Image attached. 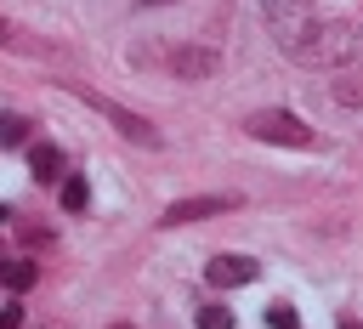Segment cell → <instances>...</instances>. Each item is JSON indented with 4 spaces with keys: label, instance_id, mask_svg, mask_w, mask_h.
Here are the masks:
<instances>
[{
    "label": "cell",
    "instance_id": "1",
    "mask_svg": "<svg viewBox=\"0 0 363 329\" xmlns=\"http://www.w3.org/2000/svg\"><path fill=\"white\" fill-rule=\"evenodd\" d=\"M363 51V28L346 17H312L295 40H284V57L301 68H352Z\"/></svg>",
    "mask_w": 363,
    "mask_h": 329
},
{
    "label": "cell",
    "instance_id": "2",
    "mask_svg": "<svg viewBox=\"0 0 363 329\" xmlns=\"http://www.w3.org/2000/svg\"><path fill=\"white\" fill-rule=\"evenodd\" d=\"M62 91L74 96V102H85V108H96L102 119H113L119 125V136H130V142H142V147H159V130L142 119V113H130V108H119L113 96H96L91 85H79V79H62Z\"/></svg>",
    "mask_w": 363,
    "mask_h": 329
},
{
    "label": "cell",
    "instance_id": "3",
    "mask_svg": "<svg viewBox=\"0 0 363 329\" xmlns=\"http://www.w3.org/2000/svg\"><path fill=\"white\" fill-rule=\"evenodd\" d=\"M244 130H250L255 142H278V147H312V130H306L295 113H284V108H261V113H250V119H244Z\"/></svg>",
    "mask_w": 363,
    "mask_h": 329
},
{
    "label": "cell",
    "instance_id": "4",
    "mask_svg": "<svg viewBox=\"0 0 363 329\" xmlns=\"http://www.w3.org/2000/svg\"><path fill=\"white\" fill-rule=\"evenodd\" d=\"M227 210H238V193H199V199H176V204H164L159 227H187V221L227 216Z\"/></svg>",
    "mask_w": 363,
    "mask_h": 329
},
{
    "label": "cell",
    "instance_id": "5",
    "mask_svg": "<svg viewBox=\"0 0 363 329\" xmlns=\"http://www.w3.org/2000/svg\"><path fill=\"white\" fill-rule=\"evenodd\" d=\"M261 17H267V28H272L278 45H284V40H295V34L312 23V0H261Z\"/></svg>",
    "mask_w": 363,
    "mask_h": 329
},
{
    "label": "cell",
    "instance_id": "6",
    "mask_svg": "<svg viewBox=\"0 0 363 329\" xmlns=\"http://www.w3.org/2000/svg\"><path fill=\"white\" fill-rule=\"evenodd\" d=\"M204 278H210L216 289H238V284H255L261 267H255L250 255H216V261L204 267Z\"/></svg>",
    "mask_w": 363,
    "mask_h": 329
},
{
    "label": "cell",
    "instance_id": "7",
    "mask_svg": "<svg viewBox=\"0 0 363 329\" xmlns=\"http://www.w3.org/2000/svg\"><path fill=\"white\" fill-rule=\"evenodd\" d=\"M170 68H176L182 79H210V74L221 68V51H216V45H182V51L170 57Z\"/></svg>",
    "mask_w": 363,
    "mask_h": 329
},
{
    "label": "cell",
    "instance_id": "8",
    "mask_svg": "<svg viewBox=\"0 0 363 329\" xmlns=\"http://www.w3.org/2000/svg\"><path fill=\"white\" fill-rule=\"evenodd\" d=\"M329 96H335L340 108H363V68H340L335 85H329Z\"/></svg>",
    "mask_w": 363,
    "mask_h": 329
},
{
    "label": "cell",
    "instance_id": "9",
    "mask_svg": "<svg viewBox=\"0 0 363 329\" xmlns=\"http://www.w3.org/2000/svg\"><path fill=\"white\" fill-rule=\"evenodd\" d=\"M28 164H34V176H40V182H57V170H62V153H57L51 142H34V147H28Z\"/></svg>",
    "mask_w": 363,
    "mask_h": 329
},
{
    "label": "cell",
    "instance_id": "10",
    "mask_svg": "<svg viewBox=\"0 0 363 329\" xmlns=\"http://www.w3.org/2000/svg\"><path fill=\"white\" fill-rule=\"evenodd\" d=\"M0 278H6V289H11V295H23V289H34V284H40V267H34V261H6V267H0Z\"/></svg>",
    "mask_w": 363,
    "mask_h": 329
},
{
    "label": "cell",
    "instance_id": "11",
    "mask_svg": "<svg viewBox=\"0 0 363 329\" xmlns=\"http://www.w3.org/2000/svg\"><path fill=\"white\" fill-rule=\"evenodd\" d=\"M28 142V119L23 113H0V147H23Z\"/></svg>",
    "mask_w": 363,
    "mask_h": 329
},
{
    "label": "cell",
    "instance_id": "12",
    "mask_svg": "<svg viewBox=\"0 0 363 329\" xmlns=\"http://www.w3.org/2000/svg\"><path fill=\"white\" fill-rule=\"evenodd\" d=\"M85 204H91L85 176H68V182H62V210H85Z\"/></svg>",
    "mask_w": 363,
    "mask_h": 329
},
{
    "label": "cell",
    "instance_id": "13",
    "mask_svg": "<svg viewBox=\"0 0 363 329\" xmlns=\"http://www.w3.org/2000/svg\"><path fill=\"white\" fill-rule=\"evenodd\" d=\"M267 329H301L295 306H289V301H272V306H267Z\"/></svg>",
    "mask_w": 363,
    "mask_h": 329
},
{
    "label": "cell",
    "instance_id": "14",
    "mask_svg": "<svg viewBox=\"0 0 363 329\" xmlns=\"http://www.w3.org/2000/svg\"><path fill=\"white\" fill-rule=\"evenodd\" d=\"M199 329H233V312L227 306H199Z\"/></svg>",
    "mask_w": 363,
    "mask_h": 329
},
{
    "label": "cell",
    "instance_id": "15",
    "mask_svg": "<svg viewBox=\"0 0 363 329\" xmlns=\"http://www.w3.org/2000/svg\"><path fill=\"white\" fill-rule=\"evenodd\" d=\"M0 329H23V306H17V301L0 306Z\"/></svg>",
    "mask_w": 363,
    "mask_h": 329
},
{
    "label": "cell",
    "instance_id": "16",
    "mask_svg": "<svg viewBox=\"0 0 363 329\" xmlns=\"http://www.w3.org/2000/svg\"><path fill=\"white\" fill-rule=\"evenodd\" d=\"M0 45H17V28H11L6 17H0Z\"/></svg>",
    "mask_w": 363,
    "mask_h": 329
},
{
    "label": "cell",
    "instance_id": "17",
    "mask_svg": "<svg viewBox=\"0 0 363 329\" xmlns=\"http://www.w3.org/2000/svg\"><path fill=\"white\" fill-rule=\"evenodd\" d=\"M340 329H363V323H357V318H340Z\"/></svg>",
    "mask_w": 363,
    "mask_h": 329
},
{
    "label": "cell",
    "instance_id": "18",
    "mask_svg": "<svg viewBox=\"0 0 363 329\" xmlns=\"http://www.w3.org/2000/svg\"><path fill=\"white\" fill-rule=\"evenodd\" d=\"M0 221H11V210H6V204H0Z\"/></svg>",
    "mask_w": 363,
    "mask_h": 329
},
{
    "label": "cell",
    "instance_id": "19",
    "mask_svg": "<svg viewBox=\"0 0 363 329\" xmlns=\"http://www.w3.org/2000/svg\"><path fill=\"white\" fill-rule=\"evenodd\" d=\"M142 6H170V0H142Z\"/></svg>",
    "mask_w": 363,
    "mask_h": 329
},
{
    "label": "cell",
    "instance_id": "20",
    "mask_svg": "<svg viewBox=\"0 0 363 329\" xmlns=\"http://www.w3.org/2000/svg\"><path fill=\"white\" fill-rule=\"evenodd\" d=\"M45 329H68V323H45Z\"/></svg>",
    "mask_w": 363,
    "mask_h": 329
},
{
    "label": "cell",
    "instance_id": "21",
    "mask_svg": "<svg viewBox=\"0 0 363 329\" xmlns=\"http://www.w3.org/2000/svg\"><path fill=\"white\" fill-rule=\"evenodd\" d=\"M113 329H130V323H113Z\"/></svg>",
    "mask_w": 363,
    "mask_h": 329
},
{
    "label": "cell",
    "instance_id": "22",
    "mask_svg": "<svg viewBox=\"0 0 363 329\" xmlns=\"http://www.w3.org/2000/svg\"><path fill=\"white\" fill-rule=\"evenodd\" d=\"M0 267H6V250H0Z\"/></svg>",
    "mask_w": 363,
    "mask_h": 329
}]
</instances>
